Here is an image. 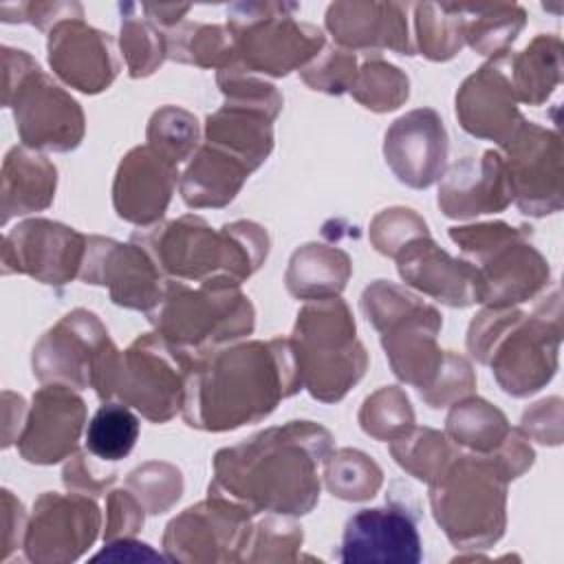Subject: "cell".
Instances as JSON below:
<instances>
[{"mask_svg": "<svg viewBox=\"0 0 564 564\" xmlns=\"http://www.w3.org/2000/svg\"><path fill=\"white\" fill-rule=\"evenodd\" d=\"M330 447V432L313 421L267 427L216 452L209 494L229 498L253 516H304L319 500L317 465Z\"/></svg>", "mask_w": 564, "mask_h": 564, "instance_id": "6da1fadb", "label": "cell"}, {"mask_svg": "<svg viewBox=\"0 0 564 564\" xmlns=\"http://www.w3.org/2000/svg\"><path fill=\"white\" fill-rule=\"evenodd\" d=\"M302 390L291 339L240 341L196 357L187 377L183 419L205 432H229L267 419Z\"/></svg>", "mask_w": 564, "mask_h": 564, "instance_id": "7a4b0ae2", "label": "cell"}, {"mask_svg": "<svg viewBox=\"0 0 564 564\" xmlns=\"http://www.w3.org/2000/svg\"><path fill=\"white\" fill-rule=\"evenodd\" d=\"M130 240L150 253L165 280L181 282L231 280L242 284L269 253V234L262 225L234 220L214 229L196 214L139 227Z\"/></svg>", "mask_w": 564, "mask_h": 564, "instance_id": "3957f363", "label": "cell"}, {"mask_svg": "<svg viewBox=\"0 0 564 564\" xmlns=\"http://www.w3.org/2000/svg\"><path fill=\"white\" fill-rule=\"evenodd\" d=\"M560 339L562 306L555 286L553 295L542 300L531 315L516 306L480 311L469 324L467 350L491 368L502 392L529 397L553 379Z\"/></svg>", "mask_w": 564, "mask_h": 564, "instance_id": "277c9868", "label": "cell"}, {"mask_svg": "<svg viewBox=\"0 0 564 564\" xmlns=\"http://www.w3.org/2000/svg\"><path fill=\"white\" fill-rule=\"evenodd\" d=\"M509 482L494 452H460L430 482L432 516L456 549H489L505 535Z\"/></svg>", "mask_w": 564, "mask_h": 564, "instance_id": "5b68a950", "label": "cell"}, {"mask_svg": "<svg viewBox=\"0 0 564 564\" xmlns=\"http://www.w3.org/2000/svg\"><path fill=\"white\" fill-rule=\"evenodd\" d=\"M289 339L302 388L322 403L341 401L366 375L368 352L355 337V319L339 295L308 300L300 308Z\"/></svg>", "mask_w": 564, "mask_h": 564, "instance_id": "8992f818", "label": "cell"}, {"mask_svg": "<svg viewBox=\"0 0 564 564\" xmlns=\"http://www.w3.org/2000/svg\"><path fill=\"white\" fill-rule=\"evenodd\" d=\"M159 335L196 357L253 333L256 311L231 280L198 282L196 289L167 280L159 304L148 311Z\"/></svg>", "mask_w": 564, "mask_h": 564, "instance_id": "52a82bcc", "label": "cell"}, {"mask_svg": "<svg viewBox=\"0 0 564 564\" xmlns=\"http://www.w3.org/2000/svg\"><path fill=\"white\" fill-rule=\"evenodd\" d=\"M366 319L381 333V346L392 372L421 392L436 381L445 352L436 344L443 317L441 313L408 291L388 280H377L361 293L359 300Z\"/></svg>", "mask_w": 564, "mask_h": 564, "instance_id": "ba28073f", "label": "cell"}, {"mask_svg": "<svg viewBox=\"0 0 564 564\" xmlns=\"http://www.w3.org/2000/svg\"><path fill=\"white\" fill-rule=\"evenodd\" d=\"M529 236L527 227L502 220L449 229V238L478 273V304L513 306L535 297L549 284V262Z\"/></svg>", "mask_w": 564, "mask_h": 564, "instance_id": "9c48e42d", "label": "cell"}, {"mask_svg": "<svg viewBox=\"0 0 564 564\" xmlns=\"http://www.w3.org/2000/svg\"><path fill=\"white\" fill-rule=\"evenodd\" d=\"M2 106L13 110L22 145L31 150H75L86 130L79 104L20 48L2 46Z\"/></svg>", "mask_w": 564, "mask_h": 564, "instance_id": "30bf717a", "label": "cell"}, {"mask_svg": "<svg viewBox=\"0 0 564 564\" xmlns=\"http://www.w3.org/2000/svg\"><path fill=\"white\" fill-rule=\"evenodd\" d=\"M297 4L253 2L231 4L227 31L234 42L236 66L251 75L284 77L311 64L324 48V33L315 24L295 20Z\"/></svg>", "mask_w": 564, "mask_h": 564, "instance_id": "8fae6325", "label": "cell"}, {"mask_svg": "<svg viewBox=\"0 0 564 564\" xmlns=\"http://www.w3.org/2000/svg\"><path fill=\"white\" fill-rule=\"evenodd\" d=\"M194 361V352L174 346L156 330L139 335L123 352L119 350L110 399L117 397L152 423H167L183 410Z\"/></svg>", "mask_w": 564, "mask_h": 564, "instance_id": "7c38bea8", "label": "cell"}, {"mask_svg": "<svg viewBox=\"0 0 564 564\" xmlns=\"http://www.w3.org/2000/svg\"><path fill=\"white\" fill-rule=\"evenodd\" d=\"M119 350L99 317L86 308L66 313L33 346L31 368L42 383L93 388L101 403L110 401V379Z\"/></svg>", "mask_w": 564, "mask_h": 564, "instance_id": "4fadbf2b", "label": "cell"}, {"mask_svg": "<svg viewBox=\"0 0 564 564\" xmlns=\"http://www.w3.org/2000/svg\"><path fill=\"white\" fill-rule=\"evenodd\" d=\"M242 505L207 494L205 500L172 518L163 533V551L172 562L216 564L242 562L253 522Z\"/></svg>", "mask_w": 564, "mask_h": 564, "instance_id": "5bb4252c", "label": "cell"}, {"mask_svg": "<svg viewBox=\"0 0 564 564\" xmlns=\"http://www.w3.org/2000/svg\"><path fill=\"white\" fill-rule=\"evenodd\" d=\"M99 529L101 511L88 494L46 491L33 502L22 549L33 564H68L95 544Z\"/></svg>", "mask_w": 564, "mask_h": 564, "instance_id": "9a60e30c", "label": "cell"}, {"mask_svg": "<svg viewBox=\"0 0 564 564\" xmlns=\"http://www.w3.org/2000/svg\"><path fill=\"white\" fill-rule=\"evenodd\" d=\"M511 200L527 216L562 209V139L557 130L524 121L502 148Z\"/></svg>", "mask_w": 564, "mask_h": 564, "instance_id": "2e32d148", "label": "cell"}, {"mask_svg": "<svg viewBox=\"0 0 564 564\" xmlns=\"http://www.w3.org/2000/svg\"><path fill=\"white\" fill-rule=\"evenodd\" d=\"M88 236L46 218H29L2 238V273H22L48 286L79 278Z\"/></svg>", "mask_w": 564, "mask_h": 564, "instance_id": "e0dca14e", "label": "cell"}, {"mask_svg": "<svg viewBox=\"0 0 564 564\" xmlns=\"http://www.w3.org/2000/svg\"><path fill=\"white\" fill-rule=\"evenodd\" d=\"M79 280L108 286L117 306L145 313L159 304L167 282L143 247L104 236H88Z\"/></svg>", "mask_w": 564, "mask_h": 564, "instance_id": "ac0fdd59", "label": "cell"}, {"mask_svg": "<svg viewBox=\"0 0 564 564\" xmlns=\"http://www.w3.org/2000/svg\"><path fill=\"white\" fill-rule=\"evenodd\" d=\"M86 423L84 399L64 383H44L31 399L18 452L26 463L53 465L77 452Z\"/></svg>", "mask_w": 564, "mask_h": 564, "instance_id": "d6986e66", "label": "cell"}, {"mask_svg": "<svg viewBox=\"0 0 564 564\" xmlns=\"http://www.w3.org/2000/svg\"><path fill=\"white\" fill-rule=\"evenodd\" d=\"M449 139L443 119L432 108H414L401 115L383 137V156L397 181L425 189L447 172Z\"/></svg>", "mask_w": 564, "mask_h": 564, "instance_id": "ffe728a7", "label": "cell"}, {"mask_svg": "<svg viewBox=\"0 0 564 564\" xmlns=\"http://www.w3.org/2000/svg\"><path fill=\"white\" fill-rule=\"evenodd\" d=\"M423 557L416 516L403 502L361 509L346 520L337 560L416 564Z\"/></svg>", "mask_w": 564, "mask_h": 564, "instance_id": "44dd1931", "label": "cell"}, {"mask_svg": "<svg viewBox=\"0 0 564 564\" xmlns=\"http://www.w3.org/2000/svg\"><path fill=\"white\" fill-rule=\"evenodd\" d=\"M456 119L465 132L496 141L505 148L527 121L518 110L505 55L494 57L471 73L456 93Z\"/></svg>", "mask_w": 564, "mask_h": 564, "instance_id": "7402d4cb", "label": "cell"}, {"mask_svg": "<svg viewBox=\"0 0 564 564\" xmlns=\"http://www.w3.org/2000/svg\"><path fill=\"white\" fill-rule=\"evenodd\" d=\"M46 51L53 73L86 95L106 90L119 73L110 35L88 26L82 18H68L51 26Z\"/></svg>", "mask_w": 564, "mask_h": 564, "instance_id": "603a6c76", "label": "cell"}, {"mask_svg": "<svg viewBox=\"0 0 564 564\" xmlns=\"http://www.w3.org/2000/svg\"><path fill=\"white\" fill-rule=\"evenodd\" d=\"M178 176V165L163 159L148 143L132 148L121 159L112 183L117 216L137 227L161 223Z\"/></svg>", "mask_w": 564, "mask_h": 564, "instance_id": "cb8c5ba5", "label": "cell"}, {"mask_svg": "<svg viewBox=\"0 0 564 564\" xmlns=\"http://www.w3.org/2000/svg\"><path fill=\"white\" fill-rule=\"evenodd\" d=\"M401 280L452 308L478 304V273L465 258H452L430 234L405 242L397 256Z\"/></svg>", "mask_w": 564, "mask_h": 564, "instance_id": "d4e9b609", "label": "cell"}, {"mask_svg": "<svg viewBox=\"0 0 564 564\" xmlns=\"http://www.w3.org/2000/svg\"><path fill=\"white\" fill-rule=\"evenodd\" d=\"M436 203L447 218L456 220L507 209L511 189L505 156L498 150H485L480 159L456 161L438 185Z\"/></svg>", "mask_w": 564, "mask_h": 564, "instance_id": "484cf974", "label": "cell"}, {"mask_svg": "<svg viewBox=\"0 0 564 564\" xmlns=\"http://www.w3.org/2000/svg\"><path fill=\"white\" fill-rule=\"evenodd\" d=\"M403 11L405 7L394 2H337L328 7L326 29L341 48L355 53L392 48L401 55H414L416 46L408 35Z\"/></svg>", "mask_w": 564, "mask_h": 564, "instance_id": "4316f807", "label": "cell"}, {"mask_svg": "<svg viewBox=\"0 0 564 564\" xmlns=\"http://www.w3.org/2000/svg\"><path fill=\"white\" fill-rule=\"evenodd\" d=\"M253 170L236 154L203 141L178 178V192L187 207L229 205Z\"/></svg>", "mask_w": 564, "mask_h": 564, "instance_id": "83f0119b", "label": "cell"}, {"mask_svg": "<svg viewBox=\"0 0 564 564\" xmlns=\"http://www.w3.org/2000/svg\"><path fill=\"white\" fill-rule=\"evenodd\" d=\"M55 165L26 145H15L2 163V225L13 216H26L46 209L55 198Z\"/></svg>", "mask_w": 564, "mask_h": 564, "instance_id": "f1b7e54d", "label": "cell"}, {"mask_svg": "<svg viewBox=\"0 0 564 564\" xmlns=\"http://www.w3.org/2000/svg\"><path fill=\"white\" fill-rule=\"evenodd\" d=\"M273 117L258 108L223 104L205 119V141L218 145L251 170H258L273 150Z\"/></svg>", "mask_w": 564, "mask_h": 564, "instance_id": "f546056e", "label": "cell"}, {"mask_svg": "<svg viewBox=\"0 0 564 564\" xmlns=\"http://www.w3.org/2000/svg\"><path fill=\"white\" fill-rule=\"evenodd\" d=\"M350 271L352 264L346 251L322 242H308L293 251L284 282L293 297L308 302L339 295Z\"/></svg>", "mask_w": 564, "mask_h": 564, "instance_id": "4dcf8cb0", "label": "cell"}, {"mask_svg": "<svg viewBox=\"0 0 564 564\" xmlns=\"http://www.w3.org/2000/svg\"><path fill=\"white\" fill-rule=\"evenodd\" d=\"M505 68L518 104L540 106L562 79V42L553 35H538L516 53H505Z\"/></svg>", "mask_w": 564, "mask_h": 564, "instance_id": "1f68e13d", "label": "cell"}, {"mask_svg": "<svg viewBox=\"0 0 564 564\" xmlns=\"http://www.w3.org/2000/svg\"><path fill=\"white\" fill-rule=\"evenodd\" d=\"M511 425L507 416L480 397H465L452 403V410L445 419L447 438L467 452L489 454L500 447V443L509 436Z\"/></svg>", "mask_w": 564, "mask_h": 564, "instance_id": "d6a6232c", "label": "cell"}, {"mask_svg": "<svg viewBox=\"0 0 564 564\" xmlns=\"http://www.w3.org/2000/svg\"><path fill=\"white\" fill-rule=\"evenodd\" d=\"M167 59L200 68H227L236 62L234 42L225 26L185 22L165 31Z\"/></svg>", "mask_w": 564, "mask_h": 564, "instance_id": "836d02e7", "label": "cell"}, {"mask_svg": "<svg viewBox=\"0 0 564 564\" xmlns=\"http://www.w3.org/2000/svg\"><path fill=\"white\" fill-rule=\"evenodd\" d=\"M390 454L410 476L430 485L460 454V447L445 432L412 425L403 436L390 441Z\"/></svg>", "mask_w": 564, "mask_h": 564, "instance_id": "e575fe53", "label": "cell"}, {"mask_svg": "<svg viewBox=\"0 0 564 564\" xmlns=\"http://www.w3.org/2000/svg\"><path fill=\"white\" fill-rule=\"evenodd\" d=\"M324 463V485L326 489L341 500L364 502L377 496L383 471L381 467L364 452L341 447L337 452H328Z\"/></svg>", "mask_w": 564, "mask_h": 564, "instance_id": "d590c367", "label": "cell"}, {"mask_svg": "<svg viewBox=\"0 0 564 564\" xmlns=\"http://www.w3.org/2000/svg\"><path fill=\"white\" fill-rule=\"evenodd\" d=\"M139 416L121 401H106L88 421L86 449L95 458L115 463L126 458L139 438Z\"/></svg>", "mask_w": 564, "mask_h": 564, "instance_id": "8d00e7d4", "label": "cell"}, {"mask_svg": "<svg viewBox=\"0 0 564 564\" xmlns=\"http://www.w3.org/2000/svg\"><path fill=\"white\" fill-rule=\"evenodd\" d=\"M348 93L372 112H390L408 101L410 79L397 66L381 59L379 53H368Z\"/></svg>", "mask_w": 564, "mask_h": 564, "instance_id": "74e56055", "label": "cell"}, {"mask_svg": "<svg viewBox=\"0 0 564 564\" xmlns=\"http://www.w3.org/2000/svg\"><path fill=\"white\" fill-rule=\"evenodd\" d=\"M463 4H416L419 51L427 59H452L465 44Z\"/></svg>", "mask_w": 564, "mask_h": 564, "instance_id": "f35d334b", "label": "cell"}, {"mask_svg": "<svg viewBox=\"0 0 564 564\" xmlns=\"http://www.w3.org/2000/svg\"><path fill=\"white\" fill-rule=\"evenodd\" d=\"M474 20L465 22V44L480 55H505L524 26V11L516 4H467Z\"/></svg>", "mask_w": 564, "mask_h": 564, "instance_id": "ab89813d", "label": "cell"}, {"mask_svg": "<svg viewBox=\"0 0 564 564\" xmlns=\"http://www.w3.org/2000/svg\"><path fill=\"white\" fill-rule=\"evenodd\" d=\"M119 9L123 13L119 44L128 73L134 79L148 77L163 64V59H167L165 31L159 29L150 18L132 15V4H121Z\"/></svg>", "mask_w": 564, "mask_h": 564, "instance_id": "60d3db41", "label": "cell"}, {"mask_svg": "<svg viewBox=\"0 0 564 564\" xmlns=\"http://www.w3.org/2000/svg\"><path fill=\"white\" fill-rule=\"evenodd\" d=\"M145 139L152 150L178 165L198 148V121L178 106H163L150 117Z\"/></svg>", "mask_w": 564, "mask_h": 564, "instance_id": "b9f144b4", "label": "cell"}, {"mask_svg": "<svg viewBox=\"0 0 564 564\" xmlns=\"http://www.w3.org/2000/svg\"><path fill=\"white\" fill-rule=\"evenodd\" d=\"M357 419L368 436L377 441H394L414 425V410L401 388L386 386L364 401Z\"/></svg>", "mask_w": 564, "mask_h": 564, "instance_id": "7bdbcfd3", "label": "cell"}, {"mask_svg": "<svg viewBox=\"0 0 564 564\" xmlns=\"http://www.w3.org/2000/svg\"><path fill=\"white\" fill-rule=\"evenodd\" d=\"M126 487L139 498L148 513L159 516L178 502L183 494V474L170 463L150 460L128 474Z\"/></svg>", "mask_w": 564, "mask_h": 564, "instance_id": "ee69618b", "label": "cell"}, {"mask_svg": "<svg viewBox=\"0 0 564 564\" xmlns=\"http://www.w3.org/2000/svg\"><path fill=\"white\" fill-rule=\"evenodd\" d=\"M302 527L291 520L271 518L253 524L242 562H297L302 549Z\"/></svg>", "mask_w": 564, "mask_h": 564, "instance_id": "f6af8a7d", "label": "cell"}, {"mask_svg": "<svg viewBox=\"0 0 564 564\" xmlns=\"http://www.w3.org/2000/svg\"><path fill=\"white\" fill-rule=\"evenodd\" d=\"M216 82L225 95V104L258 108L271 115L273 119L282 110V95L275 90V86L242 70L236 64L220 68L216 75Z\"/></svg>", "mask_w": 564, "mask_h": 564, "instance_id": "bcb514c9", "label": "cell"}, {"mask_svg": "<svg viewBox=\"0 0 564 564\" xmlns=\"http://www.w3.org/2000/svg\"><path fill=\"white\" fill-rule=\"evenodd\" d=\"M357 53L333 46V48H322V53L300 68V77L306 86L313 90L326 93V95H341L350 90L355 75H357Z\"/></svg>", "mask_w": 564, "mask_h": 564, "instance_id": "7dc6e473", "label": "cell"}, {"mask_svg": "<svg viewBox=\"0 0 564 564\" xmlns=\"http://www.w3.org/2000/svg\"><path fill=\"white\" fill-rule=\"evenodd\" d=\"M430 234L425 220L408 207H390L379 212L370 223V242L372 247L388 258H394L397 251L416 236Z\"/></svg>", "mask_w": 564, "mask_h": 564, "instance_id": "c3c4849f", "label": "cell"}, {"mask_svg": "<svg viewBox=\"0 0 564 564\" xmlns=\"http://www.w3.org/2000/svg\"><path fill=\"white\" fill-rule=\"evenodd\" d=\"M474 388H476V377H474L469 361L465 357L447 350L436 381L432 383L430 390L421 392V399L430 408H445V405H452V403L469 397L474 392Z\"/></svg>", "mask_w": 564, "mask_h": 564, "instance_id": "681fc988", "label": "cell"}, {"mask_svg": "<svg viewBox=\"0 0 564 564\" xmlns=\"http://www.w3.org/2000/svg\"><path fill=\"white\" fill-rule=\"evenodd\" d=\"M145 522V507L139 502V498L126 487L115 489L108 494L106 500V529L104 540H121V538H134Z\"/></svg>", "mask_w": 564, "mask_h": 564, "instance_id": "f907efd6", "label": "cell"}, {"mask_svg": "<svg viewBox=\"0 0 564 564\" xmlns=\"http://www.w3.org/2000/svg\"><path fill=\"white\" fill-rule=\"evenodd\" d=\"M520 430L542 445H560L562 441V399L551 397L533 403L522 414Z\"/></svg>", "mask_w": 564, "mask_h": 564, "instance_id": "816d5d0a", "label": "cell"}, {"mask_svg": "<svg viewBox=\"0 0 564 564\" xmlns=\"http://www.w3.org/2000/svg\"><path fill=\"white\" fill-rule=\"evenodd\" d=\"M117 474H93V467L88 465V458L84 452H75L73 458L68 456V463L64 465L62 480L68 491H79L88 496H104V491L115 482Z\"/></svg>", "mask_w": 564, "mask_h": 564, "instance_id": "f5cc1de1", "label": "cell"}, {"mask_svg": "<svg viewBox=\"0 0 564 564\" xmlns=\"http://www.w3.org/2000/svg\"><path fill=\"white\" fill-rule=\"evenodd\" d=\"M26 522L29 516L22 502L9 489H2V560H9V555L24 544Z\"/></svg>", "mask_w": 564, "mask_h": 564, "instance_id": "db71d44e", "label": "cell"}, {"mask_svg": "<svg viewBox=\"0 0 564 564\" xmlns=\"http://www.w3.org/2000/svg\"><path fill=\"white\" fill-rule=\"evenodd\" d=\"M115 560V562H137V560H161V555L156 551L150 549V544L139 542L134 538H121V540H112L106 542V549L99 551L93 560Z\"/></svg>", "mask_w": 564, "mask_h": 564, "instance_id": "11a10c76", "label": "cell"}]
</instances>
